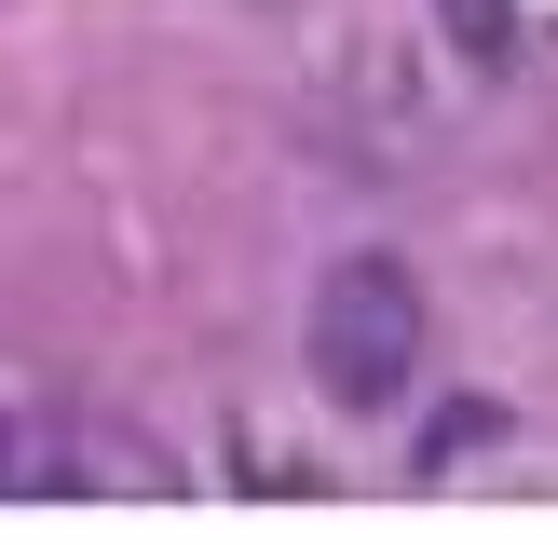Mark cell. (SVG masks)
<instances>
[{"label":"cell","instance_id":"cell-1","mask_svg":"<svg viewBox=\"0 0 558 545\" xmlns=\"http://www.w3.org/2000/svg\"><path fill=\"white\" fill-rule=\"evenodd\" d=\"M300 341H314V382L341 409H396L409 382H423V287H409L396 259H341L314 287V327H300Z\"/></svg>","mask_w":558,"mask_h":545},{"label":"cell","instance_id":"cell-2","mask_svg":"<svg viewBox=\"0 0 558 545\" xmlns=\"http://www.w3.org/2000/svg\"><path fill=\"white\" fill-rule=\"evenodd\" d=\"M436 14H450V41L477 55V69H505V55H518V14H505V0H436Z\"/></svg>","mask_w":558,"mask_h":545}]
</instances>
